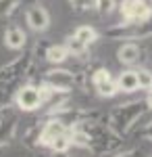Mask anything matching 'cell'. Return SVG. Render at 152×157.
Masks as SVG:
<instances>
[{
    "label": "cell",
    "mask_w": 152,
    "mask_h": 157,
    "mask_svg": "<svg viewBox=\"0 0 152 157\" xmlns=\"http://www.w3.org/2000/svg\"><path fill=\"white\" fill-rule=\"evenodd\" d=\"M34 61V50H23V55L15 57L13 61L0 67V113L9 109V103H13L15 92L19 90V86H23V80L31 71Z\"/></svg>",
    "instance_id": "cell-1"
},
{
    "label": "cell",
    "mask_w": 152,
    "mask_h": 157,
    "mask_svg": "<svg viewBox=\"0 0 152 157\" xmlns=\"http://www.w3.org/2000/svg\"><path fill=\"white\" fill-rule=\"evenodd\" d=\"M146 111L144 101H129V103H121L106 115V126L117 134V136H125L127 128L131 126V121L136 120L140 113Z\"/></svg>",
    "instance_id": "cell-2"
},
{
    "label": "cell",
    "mask_w": 152,
    "mask_h": 157,
    "mask_svg": "<svg viewBox=\"0 0 152 157\" xmlns=\"http://www.w3.org/2000/svg\"><path fill=\"white\" fill-rule=\"evenodd\" d=\"M104 36L108 40H125V42H136V40H150L152 38V21L148 23H129V21H119L104 29Z\"/></svg>",
    "instance_id": "cell-3"
},
{
    "label": "cell",
    "mask_w": 152,
    "mask_h": 157,
    "mask_svg": "<svg viewBox=\"0 0 152 157\" xmlns=\"http://www.w3.org/2000/svg\"><path fill=\"white\" fill-rule=\"evenodd\" d=\"M92 145H90V153L92 155H106V153H115L121 147V136L113 132L106 124H96L92 128Z\"/></svg>",
    "instance_id": "cell-4"
},
{
    "label": "cell",
    "mask_w": 152,
    "mask_h": 157,
    "mask_svg": "<svg viewBox=\"0 0 152 157\" xmlns=\"http://www.w3.org/2000/svg\"><path fill=\"white\" fill-rule=\"evenodd\" d=\"M13 103H15V107L19 109V111H23V113L40 111V109L44 107L40 86L31 84V82L19 86V90H17V92H15V97H13Z\"/></svg>",
    "instance_id": "cell-5"
},
{
    "label": "cell",
    "mask_w": 152,
    "mask_h": 157,
    "mask_svg": "<svg viewBox=\"0 0 152 157\" xmlns=\"http://www.w3.org/2000/svg\"><path fill=\"white\" fill-rule=\"evenodd\" d=\"M121 21L129 23H148L152 21V6L148 0H121L117 6Z\"/></svg>",
    "instance_id": "cell-6"
},
{
    "label": "cell",
    "mask_w": 152,
    "mask_h": 157,
    "mask_svg": "<svg viewBox=\"0 0 152 157\" xmlns=\"http://www.w3.org/2000/svg\"><path fill=\"white\" fill-rule=\"evenodd\" d=\"M42 82L50 88H54V90H59V92L71 94L73 88H75V73H73V69H67L63 65L60 67H50V69L44 71Z\"/></svg>",
    "instance_id": "cell-7"
},
{
    "label": "cell",
    "mask_w": 152,
    "mask_h": 157,
    "mask_svg": "<svg viewBox=\"0 0 152 157\" xmlns=\"http://www.w3.org/2000/svg\"><path fill=\"white\" fill-rule=\"evenodd\" d=\"M25 23L29 25V29L42 34V32H46L50 27V13L46 11V6H42L38 2H31L25 9Z\"/></svg>",
    "instance_id": "cell-8"
},
{
    "label": "cell",
    "mask_w": 152,
    "mask_h": 157,
    "mask_svg": "<svg viewBox=\"0 0 152 157\" xmlns=\"http://www.w3.org/2000/svg\"><path fill=\"white\" fill-rule=\"evenodd\" d=\"M67 132H69V128H67L60 120H56V117H46V120L42 121L40 149H48L54 138H59V136H63V134H67Z\"/></svg>",
    "instance_id": "cell-9"
},
{
    "label": "cell",
    "mask_w": 152,
    "mask_h": 157,
    "mask_svg": "<svg viewBox=\"0 0 152 157\" xmlns=\"http://www.w3.org/2000/svg\"><path fill=\"white\" fill-rule=\"evenodd\" d=\"M17 130H19V117L9 109L2 111L0 113V149L11 145V140L17 136Z\"/></svg>",
    "instance_id": "cell-10"
},
{
    "label": "cell",
    "mask_w": 152,
    "mask_h": 157,
    "mask_svg": "<svg viewBox=\"0 0 152 157\" xmlns=\"http://www.w3.org/2000/svg\"><path fill=\"white\" fill-rule=\"evenodd\" d=\"M142 55L144 50L138 42H123L121 46L117 48V61L125 67H133L142 61Z\"/></svg>",
    "instance_id": "cell-11"
},
{
    "label": "cell",
    "mask_w": 152,
    "mask_h": 157,
    "mask_svg": "<svg viewBox=\"0 0 152 157\" xmlns=\"http://www.w3.org/2000/svg\"><path fill=\"white\" fill-rule=\"evenodd\" d=\"M4 46L11 50H25L27 48V34L19 25H9L4 29Z\"/></svg>",
    "instance_id": "cell-12"
},
{
    "label": "cell",
    "mask_w": 152,
    "mask_h": 157,
    "mask_svg": "<svg viewBox=\"0 0 152 157\" xmlns=\"http://www.w3.org/2000/svg\"><path fill=\"white\" fill-rule=\"evenodd\" d=\"M115 82H117L119 94H121V92H123V94H133V92H138V75H136V69H131V67L123 69V71L115 78Z\"/></svg>",
    "instance_id": "cell-13"
},
{
    "label": "cell",
    "mask_w": 152,
    "mask_h": 157,
    "mask_svg": "<svg viewBox=\"0 0 152 157\" xmlns=\"http://www.w3.org/2000/svg\"><path fill=\"white\" fill-rule=\"evenodd\" d=\"M44 59L52 65V67H60L65 61L69 59V50L65 44H48L44 48Z\"/></svg>",
    "instance_id": "cell-14"
},
{
    "label": "cell",
    "mask_w": 152,
    "mask_h": 157,
    "mask_svg": "<svg viewBox=\"0 0 152 157\" xmlns=\"http://www.w3.org/2000/svg\"><path fill=\"white\" fill-rule=\"evenodd\" d=\"M40 136H42V121H34L23 132V145L27 149H40Z\"/></svg>",
    "instance_id": "cell-15"
},
{
    "label": "cell",
    "mask_w": 152,
    "mask_h": 157,
    "mask_svg": "<svg viewBox=\"0 0 152 157\" xmlns=\"http://www.w3.org/2000/svg\"><path fill=\"white\" fill-rule=\"evenodd\" d=\"M73 36L77 38L79 42H83V44H85V46L90 48L92 44H96V42H98L100 34L96 32V27H92V25H79V27H75Z\"/></svg>",
    "instance_id": "cell-16"
},
{
    "label": "cell",
    "mask_w": 152,
    "mask_h": 157,
    "mask_svg": "<svg viewBox=\"0 0 152 157\" xmlns=\"http://www.w3.org/2000/svg\"><path fill=\"white\" fill-rule=\"evenodd\" d=\"M63 44L67 46L69 57H73V59H81V57H85V55H88V50H90L85 44H83V42H79L77 38L73 36V34H71V36H67V40H65Z\"/></svg>",
    "instance_id": "cell-17"
},
{
    "label": "cell",
    "mask_w": 152,
    "mask_h": 157,
    "mask_svg": "<svg viewBox=\"0 0 152 157\" xmlns=\"http://www.w3.org/2000/svg\"><path fill=\"white\" fill-rule=\"evenodd\" d=\"M71 149H73V145H71L69 132L59 136V138H54V140L50 143V147H48V151H50L52 155H65V153H69Z\"/></svg>",
    "instance_id": "cell-18"
},
{
    "label": "cell",
    "mask_w": 152,
    "mask_h": 157,
    "mask_svg": "<svg viewBox=\"0 0 152 157\" xmlns=\"http://www.w3.org/2000/svg\"><path fill=\"white\" fill-rule=\"evenodd\" d=\"M92 88L96 90V94L102 97V98H113V97L119 94V88H117L115 78H110V80H106V82H100V84H94Z\"/></svg>",
    "instance_id": "cell-19"
},
{
    "label": "cell",
    "mask_w": 152,
    "mask_h": 157,
    "mask_svg": "<svg viewBox=\"0 0 152 157\" xmlns=\"http://www.w3.org/2000/svg\"><path fill=\"white\" fill-rule=\"evenodd\" d=\"M136 75H138V90L150 92L152 90V71L148 67H138Z\"/></svg>",
    "instance_id": "cell-20"
},
{
    "label": "cell",
    "mask_w": 152,
    "mask_h": 157,
    "mask_svg": "<svg viewBox=\"0 0 152 157\" xmlns=\"http://www.w3.org/2000/svg\"><path fill=\"white\" fill-rule=\"evenodd\" d=\"M117 6H119L117 0H96L94 11H98V15H102V17H108V15H113L117 11Z\"/></svg>",
    "instance_id": "cell-21"
},
{
    "label": "cell",
    "mask_w": 152,
    "mask_h": 157,
    "mask_svg": "<svg viewBox=\"0 0 152 157\" xmlns=\"http://www.w3.org/2000/svg\"><path fill=\"white\" fill-rule=\"evenodd\" d=\"M21 0H0V17H11L19 9Z\"/></svg>",
    "instance_id": "cell-22"
},
{
    "label": "cell",
    "mask_w": 152,
    "mask_h": 157,
    "mask_svg": "<svg viewBox=\"0 0 152 157\" xmlns=\"http://www.w3.org/2000/svg\"><path fill=\"white\" fill-rule=\"evenodd\" d=\"M69 4L75 11H92V9H96V0H69Z\"/></svg>",
    "instance_id": "cell-23"
},
{
    "label": "cell",
    "mask_w": 152,
    "mask_h": 157,
    "mask_svg": "<svg viewBox=\"0 0 152 157\" xmlns=\"http://www.w3.org/2000/svg\"><path fill=\"white\" fill-rule=\"evenodd\" d=\"M113 157H142V153H140V149H129V151H119Z\"/></svg>",
    "instance_id": "cell-24"
},
{
    "label": "cell",
    "mask_w": 152,
    "mask_h": 157,
    "mask_svg": "<svg viewBox=\"0 0 152 157\" xmlns=\"http://www.w3.org/2000/svg\"><path fill=\"white\" fill-rule=\"evenodd\" d=\"M140 138H146V140H148V143L152 145V124L148 126V128H146V130H144V134H142Z\"/></svg>",
    "instance_id": "cell-25"
},
{
    "label": "cell",
    "mask_w": 152,
    "mask_h": 157,
    "mask_svg": "<svg viewBox=\"0 0 152 157\" xmlns=\"http://www.w3.org/2000/svg\"><path fill=\"white\" fill-rule=\"evenodd\" d=\"M144 105H146V109H148V111H152V90H150V92H146Z\"/></svg>",
    "instance_id": "cell-26"
},
{
    "label": "cell",
    "mask_w": 152,
    "mask_h": 157,
    "mask_svg": "<svg viewBox=\"0 0 152 157\" xmlns=\"http://www.w3.org/2000/svg\"><path fill=\"white\" fill-rule=\"evenodd\" d=\"M148 4H150V6H152V0H148Z\"/></svg>",
    "instance_id": "cell-27"
},
{
    "label": "cell",
    "mask_w": 152,
    "mask_h": 157,
    "mask_svg": "<svg viewBox=\"0 0 152 157\" xmlns=\"http://www.w3.org/2000/svg\"><path fill=\"white\" fill-rule=\"evenodd\" d=\"M148 157H152V153H150V155H148Z\"/></svg>",
    "instance_id": "cell-28"
}]
</instances>
